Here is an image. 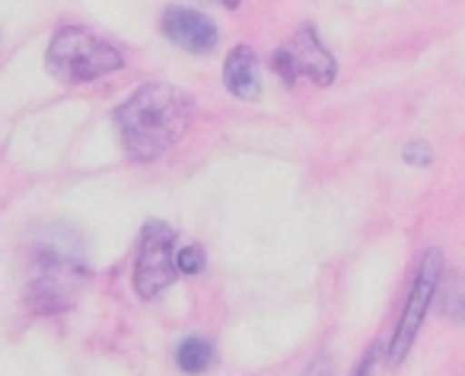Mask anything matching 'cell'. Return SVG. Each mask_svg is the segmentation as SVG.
I'll use <instances>...</instances> for the list:
<instances>
[{
	"label": "cell",
	"instance_id": "cell-3",
	"mask_svg": "<svg viewBox=\"0 0 465 376\" xmlns=\"http://www.w3.org/2000/svg\"><path fill=\"white\" fill-rule=\"evenodd\" d=\"M124 58L112 42L93 35L84 26H61L45 52V67L61 84H90L122 71Z\"/></svg>",
	"mask_w": 465,
	"mask_h": 376
},
{
	"label": "cell",
	"instance_id": "cell-9",
	"mask_svg": "<svg viewBox=\"0 0 465 376\" xmlns=\"http://www.w3.org/2000/svg\"><path fill=\"white\" fill-rule=\"evenodd\" d=\"M175 363H179V370L188 376L204 373L213 363L211 341H204V338H185V341L179 344V351H175Z\"/></svg>",
	"mask_w": 465,
	"mask_h": 376
},
{
	"label": "cell",
	"instance_id": "cell-13",
	"mask_svg": "<svg viewBox=\"0 0 465 376\" xmlns=\"http://www.w3.org/2000/svg\"><path fill=\"white\" fill-rule=\"evenodd\" d=\"M373 363H376V348H370L367 357L361 361V367L354 370V376H373Z\"/></svg>",
	"mask_w": 465,
	"mask_h": 376
},
{
	"label": "cell",
	"instance_id": "cell-2",
	"mask_svg": "<svg viewBox=\"0 0 465 376\" xmlns=\"http://www.w3.org/2000/svg\"><path fill=\"white\" fill-rule=\"evenodd\" d=\"M86 281V265L80 259L77 242L45 240L33 249V274L26 284V306L39 316L64 312L74 306Z\"/></svg>",
	"mask_w": 465,
	"mask_h": 376
},
{
	"label": "cell",
	"instance_id": "cell-7",
	"mask_svg": "<svg viewBox=\"0 0 465 376\" xmlns=\"http://www.w3.org/2000/svg\"><path fill=\"white\" fill-rule=\"evenodd\" d=\"M163 35H166L173 45L185 48L194 54H207L217 45V26L207 20L204 14L188 7H169L163 14Z\"/></svg>",
	"mask_w": 465,
	"mask_h": 376
},
{
	"label": "cell",
	"instance_id": "cell-12",
	"mask_svg": "<svg viewBox=\"0 0 465 376\" xmlns=\"http://www.w3.org/2000/svg\"><path fill=\"white\" fill-rule=\"evenodd\" d=\"M405 160L411 163V166H427V163L433 160V153H430V143H420V141L408 143V147H405Z\"/></svg>",
	"mask_w": 465,
	"mask_h": 376
},
{
	"label": "cell",
	"instance_id": "cell-1",
	"mask_svg": "<svg viewBox=\"0 0 465 376\" xmlns=\"http://www.w3.org/2000/svg\"><path fill=\"white\" fill-rule=\"evenodd\" d=\"M192 99L173 84H143L115 109V128L131 160L147 163L163 156L185 137Z\"/></svg>",
	"mask_w": 465,
	"mask_h": 376
},
{
	"label": "cell",
	"instance_id": "cell-4",
	"mask_svg": "<svg viewBox=\"0 0 465 376\" xmlns=\"http://www.w3.org/2000/svg\"><path fill=\"white\" fill-rule=\"evenodd\" d=\"M175 230L163 221H147L137 242L134 287L143 300H153L175 281Z\"/></svg>",
	"mask_w": 465,
	"mask_h": 376
},
{
	"label": "cell",
	"instance_id": "cell-6",
	"mask_svg": "<svg viewBox=\"0 0 465 376\" xmlns=\"http://www.w3.org/2000/svg\"><path fill=\"white\" fill-rule=\"evenodd\" d=\"M274 71L284 84H297L300 77L312 80L316 86H329L335 80V58L329 54V48L319 42L316 29L303 26L297 29L291 42L274 52Z\"/></svg>",
	"mask_w": 465,
	"mask_h": 376
},
{
	"label": "cell",
	"instance_id": "cell-8",
	"mask_svg": "<svg viewBox=\"0 0 465 376\" xmlns=\"http://www.w3.org/2000/svg\"><path fill=\"white\" fill-rule=\"evenodd\" d=\"M223 84L232 96L240 99H259L262 80H259V58L249 45H236L226 54L223 64Z\"/></svg>",
	"mask_w": 465,
	"mask_h": 376
},
{
	"label": "cell",
	"instance_id": "cell-15",
	"mask_svg": "<svg viewBox=\"0 0 465 376\" xmlns=\"http://www.w3.org/2000/svg\"><path fill=\"white\" fill-rule=\"evenodd\" d=\"M226 7H240V0H223Z\"/></svg>",
	"mask_w": 465,
	"mask_h": 376
},
{
	"label": "cell",
	"instance_id": "cell-10",
	"mask_svg": "<svg viewBox=\"0 0 465 376\" xmlns=\"http://www.w3.org/2000/svg\"><path fill=\"white\" fill-rule=\"evenodd\" d=\"M443 312L456 322H465V274H456L446 287Z\"/></svg>",
	"mask_w": 465,
	"mask_h": 376
},
{
	"label": "cell",
	"instance_id": "cell-11",
	"mask_svg": "<svg viewBox=\"0 0 465 376\" xmlns=\"http://www.w3.org/2000/svg\"><path fill=\"white\" fill-rule=\"evenodd\" d=\"M173 262H175V274H188V278H194V274H201V268H204V249L201 246H182V249H175Z\"/></svg>",
	"mask_w": 465,
	"mask_h": 376
},
{
	"label": "cell",
	"instance_id": "cell-5",
	"mask_svg": "<svg viewBox=\"0 0 465 376\" xmlns=\"http://www.w3.org/2000/svg\"><path fill=\"white\" fill-rule=\"evenodd\" d=\"M440 274H443V252H440V249H427L418 265V274H414L411 291H408L405 312H401L399 325H395L392 344H389V363H401L408 351H411L414 338H418V329L424 325V316H427V310H430L433 293H437V287H440Z\"/></svg>",
	"mask_w": 465,
	"mask_h": 376
},
{
	"label": "cell",
	"instance_id": "cell-14",
	"mask_svg": "<svg viewBox=\"0 0 465 376\" xmlns=\"http://www.w3.org/2000/svg\"><path fill=\"white\" fill-rule=\"evenodd\" d=\"M306 376H331V363H329V361H322V357H319V361L312 363L310 370H306Z\"/></svg>",
	"mask_w": 465,
	"mask_h": 376
}]
</instances>
